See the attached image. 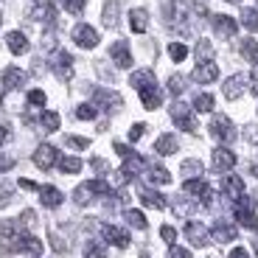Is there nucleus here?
Returning a JSON list of instances; mask_svg holds the SVG:
<instances>
[{"label":"nucleus","instance_id":"obj_1","mask_svg":"<svg viewBox=\"0 0 258 258\" xmlns=\"http://www.w3.org/2000/svg\"><path fill=\"white\" fill-rule=\"evenodd\" d=\"M171 121H174L177 129H182V132H197V121H194L191 110H188L182 101L171 104Z\"/></svg>","mask_w":258,"mask_h":258},{"label":"nucleus","instance_id":"obj_2","mask_svg":"<svg viewBox=\"0 0 258 258\" xmlns=\"http://www.w3.org/2000/svg\"><path fill=\"white\" fill-rule=\"evenodd\" d=\"M211 135L222 143H230L233 138H236V126H233V121L227 115H216L211 121Z\"/></svg>","mask_w":258,"mask_h":258},{"label":"nucleus","instance_id":"obj_3","mask_svg":"<svg viewBox=\"0 0 258 258\" xmlns=\"http://www.w3.org/2000/svg\"><path fill=\"white\" fill-rule=\"evenodd\" d=\"M98 31L93 26H87V23H79L76 28H73V42L76 45H82V48H96L98 45Z\"/></svg>","mask_w":258,"mask_h":258},{"label":"nucleus","instance_id":"obj_4","mask_svg":"<svg viewBox=\"0 0 258 258\" xmlns=\"http://www.w3.org/2000/svg\"><path fill=\"white\" fill-rule=\"evenodd\" d=\"M59 160V152L51 146V143H42V146L34 152V166L42 168V171H48V168H53Z\"/></svg>","mask_w":258,"mask_h":258},{"label":"nucleus","instance_id":"obj_5","mask_svg":"<svg viewBox=\"0 0 258 258\" xmlns=\"http://www.w3.org/2000/svg\"><path fill=\"white\" fill-rule=\"evenodd\" d=\"M236 222L244 225V227H250V230L258 227V219H255V213H252V202L247 200V197H241V200L236 202Z\"/></svg>","mask_w":258,"mask_h":258},{"label":"nucleus","instance_id":"obj_6","mask_svg":"<svg viewBox=\"0 0 258 258\" xmlns=\"http://www.w3.org/2000/svg\"><path fill=\"white\" fill-rule=\"evenodd\" d=\"M93 98H96V104L101 107V110H107V112H115V110H121V96H118L115 90H101V87H96L93 90Z\"/></svg>","mask_w":258,"mask_h":258},{"label":"nucleus","instance_id":"obj_7","mask_svg":"<svg viewBox=\"0 0 258 258\" xmlns=\"http://www.w3.org/2000/svg\"><path fill=\"white\" fill-rule=\"evenodd\" d=\"M247 87H250V79H247L244 73H236V76H230L222 84V93H225V98H239Z\"/></svg>","mask_w":258,"mask_h":258},{"label":"nucleus","instance_id":"obj_8","mask_svg":"<svg viewBox=\"0 0 258 258\" xmlns=\"http://www.w3.org/2000/svg\"><path fill=\"white\" fill-rule=\"evenodd\" d=\"M9 250L14 252H28V255H42V241L37 239V236H28V233H23L17 241H14Z\"/></svg>","mask_w":258,"mask_h":258},{"label":"nucleus","instance_id":"obj_9","mask_svg":"<svg viewBox=\"0 0 258 258\" xmlns=\"http://www.w3.org/2000/svg\"><path fill=\"white\" fill-rule=\"evenodd\" d=\"M185 236L194 247H208L211 244V236H208V227L200 225V222H188L185 225Z\"/></svg>","mask_w":258,"mask_h":258},{"label":"nucleus","instance_id":"obj_10","mask_svg":"<svg viewBox=\"0 0 258 258\" xmlns=\"http://www.w3.org/2000/svg\"><path fill=\"white\" fill-rule=\"evenodd\" d=\"M0 82H3V90H20L26 84V73L20 68H3L0 71Z\"/></svg>","mask_w":258,"mask_h":258},{"label":"nucleus","instance_id":"obj_11","mask_svg":"<svg viewBox=\"0 0 258 258\" xmlns=\"http://www.w3.org/2000/svg\"><path fill=\"white\" fill-rule=\"evenodd\" d=\"M101 236L110 241L112 247H129V233L118 225H104L101 227Z\"/></svg>","mask_w":258,"mask_h":258},{"label":"nucleus","instance_id":"obj_12","mask_svg":"<svg viewBox=\"0 0 258 258\" xmlns=\"http://www.w3.org/2000/svg\"><path fill=\"white\" fill-rule=\"evenodd\" d=\"M216 76H219V68H216V62H197V71H194V82L200 84H211L216 82Z\"/></svg>","mask_w":258,"mask_h":258},{"label":"nucleus","instance_id":"obj_13","mask_svg":"<svg viewBox=\"0 0 258 258\" xmlns=\"http://www.w3.org/2000/svg\"><path fill=\"white\" fill-rule=\"evenodd\" d=\"M110 56H112V62H115L118 68H132V51H129V45L123 42V39H118V42H112V48H110Z\"/></svg>","mask_w":258,"mask_h":258},{"label":"nucleus","instance_id":"obj_14","mask_svg":"<svg viewBox=\"0 0 258 258\" xmlns=\"http://www.w3.org/2000/svg\"><path fill=\"white\" fill-rule=\"evenodd\" d=\"M222 191H225L233 202H239L241 197H244V180L236 177V174H227L225 180H222Z\"/></svg>","mask_w":258,"mask_h":258},{"label":"nucleus","instance_id":"obj_15","mask_svg":"<svg viewBox=\"0 0 258 258\" xmlns=\"http://www.w3.org/2000/svg\"><path fill=\"white\" fill-rule=\"evenodd\" d=\"M213 31L219 34V37L230 39L233 34L239 31V26H236V20L227 17V14H216V17H213Z\"/></svg>","mask_w":258,"mask_h":258},{"label":"nucleus","instance_id":"obj_16","mask_svg":"<svg viewBox=\"0 0 258 258\" xmlns=\"http://www.w3.org/2000/svg\"><path fill=\"white\" fill-rule=\"evenodd\" d=\"M53 71H56L59 79H71L73 76V56H71V53H68V51H56Z\"/></svg>","mask_w":258,"mask_h":258},{"label":"nucleus","instance_id":"obj_17","mask_svg":"<svg viewBox=\"0 0 258 258\" xmlns=\"http://www.w3.org/2000/svg\"><path fill=\"white\" fill-rule=\"evenodd\" d=\"M236 166V155H233L230 149H213V168L216 171H230Z\"/></svg>","mask_w":258,"mask_h":258},{"label":"nucleus","instance_id":"obj_18","mask_svg":"<svg viewBox=\"0 0 258 258\" xmlns=\"http://www.w3.org/2000/svg\"><path fill=\"white\" fill-rule=\"evenodd\" d=\"M185 194H191V197H197V200H202V202H211V185H208L202 177L185 180Z\"/></svg>","mask_w":258,"mask_h":258},{"label":"nucleus","instance_id":"obj_19","mask_svg":"<svg viewBox=\"0 0 258 258\" xmlns=\"http://www.w3.org/2000/svg\"><path fill=\"white\" fill-rule=\"evenodd\" d=\"M138 93H141V101H143L146 110H157L163 104V96H160V87H157V84H149V87H143V90H138Z\"/></svg>","mask_w":258,"mask_h":258},{"label":"nucleus","instance_id":"obj_20","mask_svg":"<svg viewBox=\"0 0 258 258\" xmlns=\"http://www.w3.org/2000/svg\"><path fill=\"white\" fill-rule=\"evenodd\" d=\"M39 200H42L45 208H59L64 202V197H62V191L53 188V185H39Z\"/></svg>","mask_w":258,"mask_h":258},{"label":"nucleus","instance_id":"obj_21","mask_svg":"<svg viewBox=\"0 0 258 258\" xmlns=\"http://www.w3.org/2000/svg\"><path fill=\"white\" fill-rule=\"evenodd\" d=\"M129 28L135 34H143L149 28V12L146 9H132L129 12Z\"/></svg>","mask_w":258,"mask_h":258},{"label":"nucleus","instance_id":"obj_22","mask_svg":"<svg viewBox=\"0 0 258 258\" xmlns=\"http://www.w3.org/2000/svg\"><path fill=\"white\" fill-rule=\"evenodd\" d=\"M6 45H9V51L12 53H26L28 51V39H26V34L23 31H9L6 34Z\"/></svg>","mask_w":258,"mask_h":258},{"label":"nucleus","instance_id":"obj_23","mask_svg":"<svg viewBox=\"0 0 258 258\" xmlns=\"http://www.w3.org/2000/svg\"><path fill=\"white\" fill-rule=\"evenodd\" d=\"M211 233H213V239H216V241H222V244H230V241L236 239V227H233V225H227V222H216Z\"/></svg>","mask_w":258,"mask_h":258},{"label":"nucleus","instance_id":"obj_24","mask_svg":"<svg viewBox=\"0 0 258 258\" xmlns=\"http://www.w3.org/2000/svg\"><path fill=\"white\" fill-rule=\"evenodd\" d=\"M177 146H180V143H177L174 135H160L155 141V152H157V155H174Z\"/></svg>","mask_w":258,"mask_h":258},{"label":"nucleus","instance_id":"obj_25","mask_svg":"<svg viewBox=\"0 0 258 258\" xmlns=\"http://www.w3.org/2000/svg\"><path fill=\"white\" fill-rule=\"evenodd\" d=\"M129 82H132L135 90H143V87H149V84H157V79H155L152 71H135L132 76H129Z\"/></svg>","mask_w":258,"mask_h":258},{"label":"nucleus","instance_id":"obj_26","mask_svg":"<svg viewBox=\"0 0 258 258\" xmlns=\"http://www.w3.org/2000/svg\"><path fill=\"white\" fill-rule=\"evenodd\" d=\"M141 200L146 202V205H152V208H157V211H163L166 208V197L163 194H157V191H149V188H141Z\"/></svg>","mask_w":258,"mask_h":258},{"label":"nucleus","instance_id":"obj_27","mask_svg":"<svg viewBox=\"0 0 258 258\" xmlns=\"http://www.w3.org/2000/svg\"><path fill=\"white\" fill-rule=\"evenodd\" d=\"M146 177H149V182H155V185H168V182H171V174H168L163 166L146 168Z\"/></svg>","mask_w":258,"mask_h":258},{"label":"nucleus","instance_id":"obj_28","mask_svg":"<svg viewBox=\"0 0 258 258\" xmlns=\"http://www.w3.org/2000/svg\"><path fill=\"white\" fill-rule=\"evenodd\" d=\"M56 166H59L62 174H79V171H82V160H79V157H59Z\"/></svg>","mask_w":258,"mask_h":258},{"label":"nucleus","instance_id":"obj_29","mask_svg":"<svg viewBox=\"0 0 258 258\" xmlns=\"http://www.w3.org/2000/svg\"><path fill=\"white\" fill-rule=\"evenodd\" d=\"M123 219L132 227H138V230H146V216H143L141 211H135V208H126V211H123Z\"/></svg>","mask_w":258,"mask_h":258},{"label":"nucleus","instance_id":"obj_30","mask_svg":"<svg viewBox=\"0 0 258 258\" xmlns=\"http://www.w3.org/2000/svg\"><path fill=\"white\" fill-rule=\"evenodd\" d=\"M180 171H182L185 180H197V177H202V163L200 160H185Z\"/></svg>","mask_w":258,"mask_h":258},{"label":"nucleus","instance_id":"obj_31","mask_svg":"<svg viewBox=\"0 0 258 258\" xmlns=\"http://www.w3.org/2000/svg\"><path fill=\"white\" fill-rule=\"evenodd\" d=\"M213 104L216 101H213L211 93H200V96L194 98V110L197 112H213Z\"/></svg>","mask_w":258,"mask_h":258},{"label":"nucleus","instance_id":"obj_32","mask_svg":"<svg viewBox=\"0 0 258 258\" xmlns=\"http://www.w3.org/2000/svg\"><path fill=\"white\" fill-rule=\"evenodd\" d=\"M241 23L247 31H258V9H241Z\"/></svg>","mask_w":258,"mask_h":258},{"label":"nucleus","instance_id":"obj_33","mask_svg":"<svg viewBox=\"0 0 258 258\" xmlns=\"http://www.w3.org/2000/svg\"><path fill=\"white\" fill-rule=\"evenodd\" d=\"M31 17H34V20H48V23H51V20H53L51 0H45V3H37V6H34V12H31Z\"/></svg>","mask_w":258,"mask_h":258},{"label":"nucleus","instance_id":"obj_34","mask_svg":"<svg viewBox=\"0 0 258 258\" xmlns=\"http://www.w3.org/2000/svg\"><path fill=\"white\" fill-rule=\"evenodd\" d=\"M241 56H244L247 62L258 64V42L255 39H244V42H241Z\"/></svg>","mask_w":258,"mask_h":258},{"label":"nucleus","instance_id":"obj_35","mask_svg":"<svg viewBox=\"0 0 258 258\" xmlns=\"http://www.w3.org/2000/svg\"><path fill=\"white\" fill-rule=\"evenodd\" d=\"M39 123H42L45 132H56V129H59V115H56V112H42Z\"/></svg>","mask_w":258,"mask_h":258},{"label":"nucleus","instance_id":"obj_36","mask_svg":"<svg viewBox=\"0 0 258 258\" xmlns=\"http://www.w3.org/2000/svg\"><path fill=\"white\" fill-rule=\"evenodd\" d=\"M84 258H107V250L98 241H87L84 244Z\"/></svg>","mask_w":258,"mask_h":258},{"label":"nucleus","instance_id":"obj_37","mask_svg":"<svg viewBox=\"0 0 258 258\" xmlns=\"http://www.w3.org/2000/svg\"><path fill=\"white\" fill-rule=\"evenodd\" d=\"M211 53H213L211 42H208V39H200V42H197V62H211Z\"/></svg>","mask_w":258,"mask_h":258},{"label":"nucleus","instance_id":"obj_38","mask_svg":"<svg viewBox=\"0 0 258 258\" xmlns=\"http://www.w3.org/2000/svg\"><path fill=\"white\" fill-rule=\"evenodd\" d=\"M76 118L79 121H93V118H96V104H79Z\"/></svg>","mask_w":258,"mask_h":258},{"label":"nucleus","instance_id":"obj_39","mask_svg":"<svg viewBox=\"0 0 258 258\" xmlns=\"http://www.w3.org/2000/svg\"><path fill=\"white\" fill-rule=\"evenodd\" d=\"M104 26H118V3H107L104 9Z\"/></svg>","mask_w":258,"mask_h":258},{"label":"nucleus","instance_id":"obj_40","mask_svg":"<svg viewBox=\"0 0 258 258\" xmlns=\"http://www.w3.org/2000/svg\"><path fill=\"white\" fill-rule=\"evenodd\" d=\"M168 56L174 59V62H182V59L188 56V48L182 45V42H171V45H168Z\"/></svg>","mask_w":258,"mask_h":258},{"label":"nucleus","instance_id":"obj_41","mask_svg":"<svg viewBox=\"0 0 258 258\" xmlns=\"http://www.w3.org/2000/svg\"><path fill=\"white\" fill-rule=\"evenodd\" d=\"M73 200H76L79 205H87V202L93 200V191L87 188V182H82V185L76 188V194H73Z\"/></svg>","mask_w":258,"mask_h":258},{"label":"nucleus","instance_id":"obj_42","mask_svg":"<svg viewBox=\"0 0 258 258\" xmlns=\"http://www.w3.org/2000/svg\"><path fill=\"white\" fill-rule=\"evenodd\" d=\"M84 3H87V0H62L64 12H71V14H82L84 12Z\"/></svg>","mask_w":258,"mask_h":258},{"label":"nucleus","instance_id":"obj_43","mask_svg":"<svg viewBox=\"0 0 258 258\" xmlns=\"http://www.w3.org/2000/svg\"><path fill=\"white\" fill-rule=\"evenodd\" d=\"M182 90H185V79H182V76H171V79H168V93L180 96Z\"/></svg>","mask_w":258,"mask_h":258},{"label":"nucleus","instance_id":"obj_44","mask_svg":"<svg viewBox=\"0 0 258 258\" xmlns=\"http://www.w3.org/2000/svg\"><path fill=\"white\" fill-rule=\"evenodd\" d=\"M64 143H68L71 149H87V146H90L87 138H79V135H68V138H64Z\"/></svg>","mask_w":258,"mask_h":258},{"label":"nucleus","instance_id":"obj_45","mask_svg":"<svg viewBox=\"0 0 258 258\" xmlns=\"http://www.w3.org/2000/svg\"><path fill=\"white\" fill-rule=\"evenodd\" d=\"M160 239L168 241V244H177V230H174L171 225H163V227H160Z\"/></svg>","mask_w":258,"mask_h":258},{"label":"nucleus","instance_id":"obj_46","mask_svg":"<svg viewBox=\"0 0 258 258\" xmlns=\"http://www.w3.org/2000/svg\"><path fill=\"white\" fill-rule=\"evenodd\" d=\"M28 104H31V107H42V104H45V93H42V90H31V93H28Z\"/></svg>","mask_w":258,"mask_h":258},{"label":"nucleus","instance_id":"obj_47","mask_svg":"<svg viewBox=\"0 0 258 258\" xmlns=\"http://www.w3.org/2000/svg\"><path fill=\"white\" fill-rule=\"evenodd\" d=\"M14 194V185L12 182H6V180H0V200H9Z\"/></svg>","mask_w":258,"mask_h":258},{"label":"nucleus","instance_id":"obj_48","mask_svg":"<svg viewBox=\"0 0 258 258\" xmlns=\"http://www.w3.org/2000/svg\"><path fill=\"white\" fill-rule=\"evenodd\" d=\"M168 258H191V252L185 250V247H171V252H168Z\"/></svg>","mask_w":258,"mask_h":258},{"label":"nucleus","instance_id":"obj_49","mask_svg":"<svg viewBox=\"0 0 258 258\" xmlns=\"http://www.w3.org/2000/svg\"><path fill=\"white\" fill-rule=\"evenodd\" d=\"M143 129H146V126H143V123H135V126L129 129V141H141V135H143Z\"/></svg>","mask_w":258,"mask_h":258},{"label":"nucleus","instance_id":"obj_50","mask_svg":"<svg viewBox=\"0 0 258 258\" xmlns=\"http://www.w3.org/2000/svg\"><path fill=\"white\" fill-rule=\"evenodd\" d=\"M12 166H14V160L9 155H3V152H0V174H3V171H9Z\"/></svg>","mask_w":258,"mask_h":258},{"label":"nucleus","instance_id":"obj_51","mask_svg":"<svg viewBox=\"0 0 258 258\" xmlns=\"http://www.w3.org/2000/svg\"><path fill=\"white\" fill-rule=\"evenodd\" d=\"M20 188H26V191H39V185L31 182V180H20Z\"/></svg>","mask_w":258,"mask_h":258},{"label":"nucleus","instance_id":"obj_52","mask_svg":"<svg viewBox=\"0 0 258 258\" xmlns=\"http://www.w3.org/2000/svg\"><path fill=\"white\" fill-rule=\"evenodd\" d=\"M230 258H250V252H247L244 247H236V250L230 252Z\"/></svg>","mask_w":258,"mask_h":258},{"label":"nucleus","instance_id":"obj_53","mask_svg":"<svg viewBox=\"0 0 258 258\" xmlns=\"http://www.w3.org/2000/svg\"><path fill=\"white\" fill-rule=\"evenodd\" d=\"M93 168H96V171H107V163L98 160V157H96V160H93Z\"/></svg>","mask_w":258,"mask_h":258},{"label":"nucleus","instance_id":"obj_54","mask_svg":"<svg viewBox=\"0 0 258 258\" xmlns=\"http://www.w3.org/2000/svg\"><path fill=\"white\" fill-rule=\"evenodd\" d=\"M6 141H9V129L0 123V143H6Z\"/></svg>","mask_w":258,"mask_h":258},{"label":"nucleus","instance_id":"obj_55","mask_svg":"<svg viewBox=\"0 0 258 258\" xmlns=\"http://www.w3.org/2000/svg\"><path fill=\"white\" fill-rule=\"evenodd\" d=\"M247 138H250V141H258V129L250 126V129H247Z\"/></svg>","mask_w":258,"mask_h":258},{"label":"nucleus","instance_id":"obj_56","mask_svg":"<svg viewBox=\"0 0 258 258\" xmlns=\"http://www.w3.org/2000/svg\"><path fill=\"white\" fill-rule=\"evenodd\" d=\"M252 174H255V177H258V166H252Z\"/></svg>","mask_w":258,"mask_h":258},{"label":"nucleus","instance_id":"obj_57","mask_svg":"<svg viewBox=\"0 0 258 258\" xmlns=\"http://www.w3.org/2000/svg\"><path fill=\"white\" fill-rule=\"evenodd\" d=\"M0 101H3V90H0Z\"/></svg>","mask_w":258,"mask_h":258},{"label":"nucleus","instance_id":"obj_58","mask_svg":"<svg viewBox=\"0 0 258 258\" xmlns=\"http://www.w3.org/2000/svg\"><path fill=\"white\" fill-rule=\"evenodd\" d=\"M227 3H236V0H227Z\"/></svg>","mask_w":258,"mask_h":258}]
</instances>
